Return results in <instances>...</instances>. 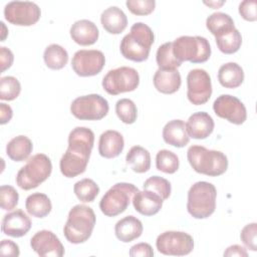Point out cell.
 <instances>
[{
  "mask_svg": "<svg viewBox=\"0 0 257 257\" xmlns=\"http://www.w3.org/2000/svg\"><path fill=\"white\" fill-rule=\"evenodd\" d=\"M127 9L135 15H149L156 7L155 0H127L125 2Z\"/></svg>",
  "mask_w": 257,
  "mask_h": 257,
  "instance_id": "ab89813d",
  "label": "cell"
},
{
  "mask_svg": "<svg viewBox=\"0 0 257 257\" xmlns=\"http://www.w3.org/2000/svg\"><path fill=\"white\" fill-rule=\"evenodd\" d=\"M156 60L160 69H177L182 64L173 53V42H166L159 46Z\"/></svg>",
  "mask_w": 257,
  "mask_h": 257,
  "instance_id": "d6a6232c",
  "label": "cell"
},
{
  "mask_svg": "<svg viewBox=\"0 0 257 257\" xmlns=\"http://www.w3.org/2000/svg\"><path fill=\"white\" fill-rule=\"evenodd\" d=\"M0 254L3 256L17 257L20 254L19 246L12 240L3 239L1 241V245H0Z\"/></svg>",
  "mask_w": 257,
  "mask_h": 257,
  "instance_id": "ee69618b",
  "label": "cell"
},
{
  "mask_svg": "<svg viewBox=\"0 0 257 257\" xmlns=\"http://www.w3.org/2000/svg\"><path fill=\"white\" fill-rule=\"evenodd\" d=\"M206 5L208 6H211L212 8L216 9V8H219L220 6H222L225 2L224 1H221V2H204Z\"/></svg>",
  "mask_w": 257,
  "mask_h": 257,
  "instance_id": "c3c4849f",
  "label": "cell"
},
{
  "mask_svg": "<svg viewBox=\"0 0 257 257\" xmlns=\"http://www.w3.org/2000/svg\"><path fill=\"white\" fill-rule=\"evenodd\" d=\"M216 198L217 190L213 184L197 182L188 192L187 210L195 219H206L215 212Z\"/></svg>",
  "mask_w": 257,
  "mask_h": 257,
  "instance_id": "5b68a950",
  "label": "cell"
},
{
  "mask_svg": "<svg viewBox=\"0 0 257 257\" xmlns=\"http://www.w3.org/2000/svg\"><path fill=\"white\" fill-rule=\"evenodd\" d=\"M70 37L72 40L82 46L94 44L99 35L97 26L90 20L80 19L75 21L70 27Z\"/></svg>",
  "mask_w": 257,
  "mask_h": 257,
  "instance_id": "ffe728a7",
  "label": "cell"
},
{
  "mask_svg": "<svg viewBox=\"0 0 257 257\" xmlns=\"http://www.w3.org/2000/svg\"><path fill=\"white\" fill-rule=\"evenodd\" d=\"M156 247L164 255L184 256L193 251L194 239L183 231H166L158 236Z\"/></svg>",
  "mask_w": 257,
  "mask_h": 257,
  "instance_id": "8fae6325",
  "label": "cell"
},
{
  "mask_svg": "<svg viewBox=\"0 0 257 257\" xmlns=\"http://www.w3.org/2000/svg\"><path fill=\"white\" fill-rule=\"evenodd\" d=\"M19 200L18 192L14 187L9 185H3L0 188V204L1 208L5 211H10L14 209Z\"/></svg>",
  "mask_w": 257,
  "mask_h": 257,
  "instance_id": "f35d334b",
  "label": "cell"
},
{
  "mask_svg": "<svg viewBox=\"0 0 257 257\" xmlns=\"http://www.w3.org/2000/svg\"><path fill=\"white\" fill-rule=\"evenodd\" d=\"M154 85L158 91L165 94H172L179 90L182 79L178 69H158L155 72Z\"/></svg>",
  "mask_w": 257,
  "mask_h": 257,
  "instance_id": "7402d4cb",
  "label": "cell"
},
{
  "mask_svg": "<svg viewBox=\"0 0 257 257\" xmlns=\"http://www.w3.org/2000/svg\"><path fill=\"white\" fill-rule=\"evenodd\" d=\"M21 91V84L14 76H4L0 79V98L2 100H14Z\"/></svg>",
  "mask_w": 257,
  "mask_h": 257,
  "instance_id": "8d00e7d4",
  "label": "cell"
},
{
  "mask_svg": "<svg viewBox=\"0 0 257 257\" xmlns=\"http://www.w3.org/2000/svg\"><path fill=\"white\" fill-rule=\"evenodd\" d=\"M187 158L195 172L209 177L221 176L228 169V159L225 154L208 150L203 146H191Z\"/></svg>",
  "mask_w": 257,
  "mask_h": 257,
  "instance_id": "277c9868",
  "label": "cell"
},
{
  "mask_svg": "<svg viewBox=\"0 0 257 257\" xmlns=\"http://www.w3.org/2000/svg\"><path fill=\"white\" fill-rule=\"evenodd\" d=\"M105 64V57L100 50L81 49L74 53L71 59L73 71L82 77L98 74Z\"/></svg>",
  "mask_w": 257,
  "mask_h": 257,
  "instance_id": "5bb4252c",
  "label": "cell"
},
{
  "mask_svg": "<svg viewBox=\"0 0 257 257\" xmlns=\"http://www.w3.org/2000/svg\"><path fill=\"white\" fill-rule=\"evenodd\" d=\"M96 217L93 210L85 205H75L68 213L63 228L66 240L72 244H80L89 239L95 225Z\"/></svg>",
  "mask_w": 257,
  "mask_h": 257,
  "instance_id": "3957f363",
  "label": "cell"
},
{
  "mask_svg": "<svg viewBox=\"0 0 257 257\" xmlns=\"http://www.w3.org/2000/svg\"><path fill=\"white\" fill-rule=\"evenodd\" d=\"M124 147L123 137L120 133L108 130L102 133L98 141V153L105 159H113L120 155Z\"/></svg>",
  "mask_w": 257,
  "mask_h": 257,
  "instance_id": "44dd1931",
  "label": "cell"
},
{
  "mask_svg": "<svg viewBox=\"0 0 257 257\" xmlns=\"http://www.w3.org/2000/svg\"><path fill=\"white\" fill-rule=\"evenodd\" d=\"M100 22L104 30L108 33L119 34L126 28L127 18L120 8L110 6L101 13Z\"/></svg>",
  "mask_w": 257,
  "mask_h": 257,
  "instance_id": "d4e9b609",
  "label": "cell"
},
{
  "mask_svg": "<svg viewBox=\"0 0 257 257\" xmlns=\"http://www.w3.org/2000/svg\"><path fill=\"white\" fill-rule=\"evenodd\" d=\"M12 115H13L12 108L8 104L1 102L0 103V123L1 124L7 123L12 118Z\"/></svg>",
  "mask_w": 257,
  "mask_h": 257,
  "instance_id": "7dc6e473",
  "label": "cell"
},
{
  "mask_svg": "<svg viewBox=\"0 0 257 257\" xmlns=\"http://www.w3.org/2000/svg\"><path fill=\"white\" fill-rule=\"evenodd\" d=\"M224 256H238V257H247L248 253L246 251V249L240 245H232L229 246L225 252H224Z\"/></svg>",
  "mask_w": 257,
  "mask_h": 257,
  "instance_id": "bcb514c9",
  "label": "cell"
},
{
  "mask_svg": "<svg viewBox=\"0 0 257 257\" xmlns=\"http://www.w3.org/2000/svg\"><path fill=\"white\" fill-rule=\"evenodd\" d=\"M256 236H257V224L255 222L247 224L241 230V233H240L241 241L251 251L257 250Z\"/></svg>",
  "mask_w": 257,
  "mask_h": 257,
  "instance_id": "60d3db41",
  "label": "cell"
},
{
  "mask_svg": "<svg viewBox=\"0 0 257 257\" xmlns=\"http://www.w3.org/2000/svg\"><path fill=\"white\" fill-rule=\"evenodd\" d=\"M256 4L255 0H244L239 5V14L241 17L247 21H256L257 20V12H256Z\"/></svg>",
  "mask_w": 257,
  "mask_h": 257,
  "instance_id": "b9f144b4",
  "label": "cell"
},
{
  "mask_svg": "<svg viewBox=\"0 0 257 257\" xmlns=\"http://www.w3.org/2000/svg\"><path fill=\"white\" fill-rule=\"evenodd\" d=\"M73 192L79 201L83 203H90L97 197L99 187L93 180L85 178L74 184Z\"/></svg>",
  "mask_w": 257,
  "mask_h": 257,
  "instance_id": "1f68e13d",
  "label": "cell"
},
{
  "mask_svg": "<svg viewBox=\"0 0 257 257\" xmlns=\"http://www.w3.org/2000/svg\"><path fill=\"white\" fill-rule=\"evenodd\" d=\"M214 120L212 116L205 111H198L190 115L186 128L190 138L196 140H204L208 138L214 131Z\"/></svg>",
  "mask_w": 257,
  "mask_h": 257,
  "instance_id": "ac0fdd59",
  "label": "cell"
},
{
  "mask_svg": "<svg viewBox=\"0 0 257 257\" xmlns=\"http://www.w3.org/2000/svg\"><path fill=\"white\" fill-rule=\"evenodd\" d=\"M143 230L142 222L133 215L120 219L114 226V234L116 238L123 243H128L138 239L142 235Z\"/></svg>",
  "mask_w": 257,
  "mask_h": 257,
  "instance_id": "cb8c5ba5",
  "label": "cell"
},
{
  "mask_svg": "<svg viewBox=\"0 0 257 257\" xmlns=\"http://www.w3.org/2000/svg\"><path fill=\"white\" fill-rule=\"evenodd\" d=\"M140 83L139 72L128 66L109 70L102 78V87L110 95L134 91Z\"/></svg>",
  "mask_w": 257,
  "mask_h": 257,
  "instance_id": "9c48e42d",
  "label": "cell"
},
{
  "mask_svg": "<svg viewBox=\"0 0 257 257\" xmlns=\"http://www.w3.org/2000/svg\"><path fill=\"white\" fill-rule=\"evenodd\" d=\"M30 246L34 252L42 257H61L64 255V247L59 238L49 230L36 232L30 240Z\"/></svg>",
  "mask_w": 257,
  "mask_h": 257,
  "instance_id": "2e32d148",
  "label": "cell"
},
{
  "mask_svg": "<svg viewBox=\"0 0 257 257\" xmlns=\"http://www.w3.org/2000/svg\"><path fill=\"white\" fill-rule=\"evenodd\" d=\"M41 16L39 6L30 1H11L4 7L5 19L17 26H31L38 22Z\"/></svg>",
  "mask_w": 257,
  "mask_h": 257,
  "instance_id": "7c38bea8",
  "label": "cell"
},
{
  "mask_svg": "<svg viewBox=\"0 0 257 257\" xmlns=\"http://www.w3.org/2000/svg\"><path fill=\"white\" fill-rule=\"evenodd\" d=\"M14 60L13 53L7 47H0V61H1V71L4 72L6 69L11 67Z\"/></svg>",
  "mask_w": 257,
  "mask_h": 257,
  "instance_id": "f6af8a7d",
  "label": "cell"
},
{
  "mask_svg": "<svg viewBox=\"0 0 257 257\" xmlns=\"http://www.w3.org/2000/svg\"><path fill=\"white\" fill-rule=\"evenodd\" d=\"M128 254L131 257H152L154 256V250L148 243H138L131 247Z\"/></svg>",
  "mask_w": 257,
  "mask_h": 257,
  "instance_id": "7bdbcfd3",
  "label": "cell"
},
{
  "mask_svg": "<svg viewBox=\"0 0 257 257\" xmlns=\"http://www.w3.org/2000/svg\"><path fill=\"white\" fill-rule=\"evenodd\" d=\"M163 139L166 144L176 148H183L190 142L186 123L182 119H173L167 122L163 128Z\"/></svg>",
  "mask_w": 257,
  "mask_h": 257,
  "instance_id": "603a6c76",
  "label": "cell"
},
{
  "mask_svg": "<svg viewBox=\"0 0 257 257\" xmlns=\"http://www.w3.org/2000/svg\"><path fill=\"white\" fill-rule=\"evenodd\" d=\"M94 144L93 132L85 126L74 127L68 136V148L60 159L59 168L66 178L85 172Z\"/></svg>",
  "mask_w": 257,
  "mask_h": 257,
  "instance_id": "6da1fadb",
  "label": "cell"
},
{
  "mask_svg": "<svg viewBox=\"0 0 257 257\" xmlns=\"http://www.w3.org/2000/svg\"><path fill=\"white\" fill-rule=\"evenodd\" d=\"M108 109L107 100L96 93L78 96L70 104L71 113L80 120H99L107 114Z\"/></svg>",
  "mask_w": 257,
  "mask_h": 257,
  "instance_id": "30bf717a",
  "label": "cell"
},
{
  "mask_svg": "<svg viewBox=\"0 0 257 257\" xmlns=\"http://www.w3.org/2000/svg\"><path fill=\"white\" fill-rule=\"evenodd\" d=\"M216 44L219 50L225 54H233L237 52L242 44V36L235 27L226 29L215 35Z\"/></svg>",
  "mask_w": 257,
  "mask_h": 257,
  "instance_id": "83f0119b",
  "label": "cell"
},
{
  "mask_svg": "<svg viewBox=\"0 0 257 257\" xmlns=\"http://www.w3.org/2000/svg\"><path fill=\"white\" fill-rule=\"evenodd\" d=\"M52 171L50 159L44 154H36L28 159L16 175V184L22 190L28 191L37 188L46 181Z\"/></svg>",
  "mask_w": 257,
  "mask_h": 257,
  "instance_id": "8992f818",
  "label": "cell"
},
{
  "mask_svg": "<svg viewBox=\"0 0 257 257\" xmlns=\"http://www.w3.org/2000/svg\"><path fill=\"white\" fill-rule=\"evenodd\" d=\"M206 27L215 36L219 32L235 27V25L229 14L223 12H215L207 18Z\"/></svg>",
  "mask_w": 257,
  "mask_h": 257,
  "instance_id": "e575fe53",
  "label": "cell"
},
{
  "mask_svg": "<svg viewBox=\"0 0 257 257\" xmlns=\"http://www.w3.org/2000/svg\"><path fill=\"white\" fill-rule=\"evenodd\" d=\"M187 96L191 103L201 105L206 103L212 94V82L209 73L202 68L190 70L187 75Z\"/></svg>",
  "mask_w": 257,
  "mask_h": 257,
  "instance_id": "4fadbf2b",
  "label": "cell"
},
{
  "mask_svg": "<svg viewBox=\"0 0 257 257\" xmlns=\"http://www.w3.org/2000/svg\"><path fill=\"white\" fill-rule=\"evenodd\" d=\"M25 208L29 215L36 218H44L51 212L52 205L47 195L33 193L26 198Z\"/></svg>",
  "mask_w": 257,
  "mask_h": 257,
  "instance_id": "f546056e",
  "label": "cell"
},
{
  "mask_svg": "<svg viewBox=\"0 0 257 257\" xmlns=\"http://www.w3.org/2000/svg\"><path fill=\"white\" fill-rule=\"evenodd\" d=\"M214 112L221 118L234 124H242L247 118L246 107L243 102L231 94H221L213 103Z\"/></svg>",
  "mask_w": 257,
  "mask_h": 257,
  "instance_id": "9a60e30c",
  "label": "cell"
},
{
  "mask_svg": "<svg viewBox=\"0 0 257 257\" xmlns=\"http://www.w3.org/2000/svg\"><path fill=\"white\" fill-rule=\"evenodd\" d=\"M137 192L138 187L131 183H116L102 196L99 209L107 217L117 216L127 209Z\"/></svg>",
  "mask_w": 257,
  "mask_h": 257,
  "instance_id": "ba28073f",
  "label": "cell"
},
{
  "mask_svg": "<svg viewBox=\"0 0 257 257\" xmlns=\"http://www.w3.org/2000/svg\"><path fill=\"white\" fill-rule=\"evenodd\" d=\"M173 53L181 63H203L210 58L211 46L205 37L183 35L173 41Z\"/></svg>",
  "mask_w": 257,
  "mask_h": 257,
  "instance_id": "52a82bcc",
  "label": "cell"
},
{
  "mask_svg": "<svg viewBox=\"0 0 257 257\" xmlns=\"http://www.w3.org/2000/svg\"><path fill=\"white\" fill-rule=\"evenodd\" d=\"M132 201L135 210L144 216L156 215L161 210L164 202L161 196L145 189L143 191L139 190Z\"/></svg>",
  "mask_w": 257,
  "mask_h": 257,
  "instance_id": "d6986e66",
  "label": "cell"
},
{
  "mask_svg": "<svg viewBox=\"0 0 257 257\" xmlns=\"http://www.w3.org/2000/svg\"><path fill=\"white\" fill-rule=\"evenodd\" d=\"M154 41L155 35L151 27L143 22H137L131 27L130 33L121 39L120 53L128 60L145 61L149 58Z\"/></svg>",
  "mask_w": 257,
  "mask_h": 257,
  "instance_id": "7a4b0ae2",
  "label": "cell"
},
{
  "mask_svg": "<svg viewBox=\"0 0 257 257\" xmlns=\"http://www.w3.org/2000/svg\"><path fill=\"white\" fill-rule=\"evenodd\" d=\"M125 161L135 173H146L151 168V155L141 146L132 147L125 156Z\"/></svg>",
  "mask_w": 257,
  "mask_h": 257,
  "instance_id": "f1b7e54d",
  "label": "cell"
},
{
  "mask_svg": "<svg viewBox=\"0 0 257 257\" xmlns=\"http://www.w3.org/2000/svg\"><path fill=\"white\" fill-rule=\"evenodd\" d=\"M31 220L27 214L21 210H15L4 215L2 219V231L5 235L19 238L28 233L31 228Z\"/></svg>",
  "mask_w": 257,
  "mask_h": 257,
  "instance_id": "e0dca14e",
  "label": "cell"
},
{
  "mask_svg": "<svg viewBox=\"0 0 257 257\" xmlns=\"http://www.w3.org/2000/svg\"><path fill=\"white\" fill-rule=\"evenodd\" d=\"M143 188L145 190H150L158 194L162 197V199L165 201L167 200L171 195V183L160 176H153L147 179L143 185Z\"/></svg>",
  "mask_w": 257,
  "mask_h": 257,
  "instance_id": "74e56055",
  "label": "cell"
},
{
  "mask_svg": "<svg viewBox=\"0 0 257 257\" xmlns=\"http://www.w3.org/2000/svg\"><path fill=\"white\" fill-rule=\"evenodd\" d=\"M218 80L226 88L239 87L244 81L243 68L236 62L225 63L219 68Z\"/></svg>",
  "mask_w": 257,
  "mask_h": 257,
  "instance_id": "484cf974",
  "label": "cell"
},
{
  "mask_svg": "<svg viewBox=\"0 0 257 257\" xmlns=\"http://www.w3.org/2000/svg\"><path fill=\"white\" fill-rule=\"evenodd\" d=\"M33 145L26 136H17L8 142L6 155L14 162L26 161L32 153Z\"/></svg>",
  "mask_w": 257,
  "mask_h": 257,
  "instance_id": "4316f807",
  "label": "cell"
},
{
  "mask_svg": "<svg viewBox=\"0 0 257 257\" xmlns=\"http://www.w3.org/2000/svg\"><path fill=\"white\" fill-rule=\"evenodd\" d=\"M180 166V161L178 156L169 151L161 150L156 156V167L159 171L166 174H174L178 171Z\"/></svg>",
  "mask_w": 257,
  "mask_h": 257,
  "instance_id": "836d02e7",
  "label": "cell"
},
{
  "mask_svg": "<svg viewBox=\"0 0 257 257\" xmlns=\"http://www.w3.org/2000/svg\"><path fill=\"white\" fill-rule=\"evenodd\" d=\"M43 59L48 68L58 70L66 65L68 61V53L61 45L53 43L45 48Z\"/></svg>",
  "mask_w": 257,
  "mask_h": 257,
  "instance_id": "4dcf8cb0",
  "label": "cell"
},
{
  "mask_svg": "<svg viewBox=\"0 0 257 257\" xmlns=\"http://www.w3.org/2000/svg\"><path fill=\"white\" fill-rule=\"evenodd\" d=\"M115 112L123 123L132 124L137 120L138 109L135 102L130 98L118 99L115 103Z\"/></svg>",
  "mask_w": 257,
  "mask_h": 257,
  "instance_id": "d590c367",
  "label": "cell"
}]
</instances>
